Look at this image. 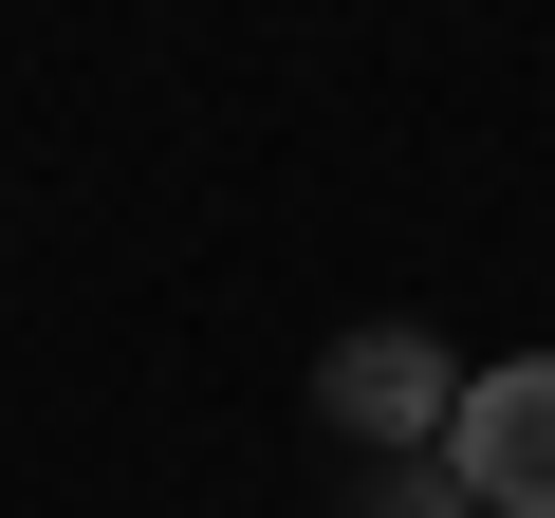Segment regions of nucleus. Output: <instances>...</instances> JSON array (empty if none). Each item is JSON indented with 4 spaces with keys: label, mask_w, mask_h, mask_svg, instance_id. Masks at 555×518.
Wrapping results in <instances>:
<instances>
[{
    "label": "nucleus",
    "mask_w": 555,
    "mask_h": 518,
    "mask_svg": "<svg viewBox=\"0 0 555 518\" xmlns=\"http://www.w3.org/2000/svg\"><path fill=\"white\" fill-rule=\"evenodd\" d=\"M444 444H463V481H481V518H555V352H518V371H481V389L444 407Z\"/></svg>",
    "instance_id": "f257e3e1"
}]
</instances>
